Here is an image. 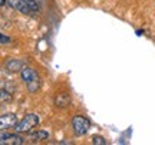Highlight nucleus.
<instances>
[{"mask_svg": "<svg viewBox=\"0 0 155 145\" xmlns=\"http://www.w3.org/2000/svg\"><path fill=\"white\" fill-rule=\"evenodd\" d=\"M72 128L73 132L78 137H82V135L88 134L89 129H91V121L83 115H75L72 118Z\"/></svg>", "mask_w": 155, "mask_h": 145, "instance_id": "f03ea898", "label": "nucleus"}, {"mask_svg": "<svg viewBox=\"0 0 155 145\" xmlns=\"http://www.w3.org/2000/svg\"><path fill=\"white\" fill-rule=\"evenodd\" d=\"M6 43H10V38L0 32V45H6Z\"/></svg>", "mask_w": 155, "mask_h": 145, "instance_id": "ddd939ff", "label": "nucleus"}, {"mask_svg": "<svg viewBox=\"0 0 155 145\" xmlns=\"http://www.w3.org/2000/svg\"><path fill=\"white\" fill-rule=\"evenodd\" d=\"M23 68H25V63H23V61H20V59H13V58H12V59H7V61L5 62V69L10 73L20 72Z\"/></svg>", "mask_w": 155, "mask_h": 145, "instance_id": "423d86ee", "label": "nucleus"}, {"mask_svg": "<svg viewBox=\"0 0 155 145\" xmlns=\"http://www.w3.org/2000/svg\"><path fill=\"white\" fill-rule=\"evenodd\" d=\"M40 119L36 114H28L26 117H23L22 121H17V124L15 125V132L17 134H28L32 131V128L38 127Z\"/></svg>", "mask_w": 155, "mask_h": 145, "instance_id": "f257e3e1", "label": "nucleus"}, {"mask_svg": "<svg viewBox=\"0 0 155 145\" xmlns=\"http://www.w3.org/2000/svg\"><path fill=\"white\" fill-rule=\"evenodd\" d=\"M20 78H22V81L25 84H29V82H33V81L39 79L40 76H39L36 69H33V68H30V66H25L20 71Z\"/></svg>", "mask_w": 155, "mask_h": 145, "instance_id": "20e7f679", "label": "nucleus"}, {"mask_svg": "<svg viewBox=\"0 0 155 145\" xmlns=\"http://www.w3.org/2000/svg\"><path fill=\"white\" fill-rule=\"evenodd\" d=\"M49 140V132L48 131H33L30 132V141L33 142H42V141Z\"/></svg>", "mask_w": 155, "mask_h": 145, "instance_id": "6e6552de", "label": "nucleus"}, {"mask_svg": "<svg viewBox=\"0 0 155 145\" xmlns=\"http://www.w3.org/2000/svg\"><path fill=\"white\" fill-rule=\"evenodd\" d=\"M12 101V94L5 89H0V102H9Z\"/></svg>", "mask_w": 155, "mask_h": 145, "instance_id": "f8f14e48", "label": "nucleus"}, {"mask_svg": "<svg viewBox=\"0 0 155 145\" xmlns=\"http://www.w3.org/2000/svg\"><path fill=\"white\" fill-rule=\"evenodd\" d=\"M39 50H40V52H45V50L48 49V42H46V40H40V42H39Z\"/></svg>", "mask_w": 155, "mask_h": 145, "instance_id": "4468645a", "label": "nucleus"}, {"mask_svg": "<svg viewBox=\"0 0 155 145\" xmlns=\"http://www.w3.org/2000/svg\"><path fill=\"white\" fill-rule=\"evenodd\" d=\"M7 5L10 6L12 9L20 12L23 15H32V10L29 9L26 0H7Z\"/></svg>", "mask_w": 155, "mask_h": 145, "instance_id": "39448f33", "label": "nucleus"}, {"mask_svg": "<svg viewBox=\"0 0 155 145\" xmlns=\"http://www.w3.org/2000/svg\"><path fill=\"white\" fill-rule=\"evenodd\" d=\"M0 144L2 145H6V144H10V145H22L25 144V141H23L22 137H19L16 134H5L0 137Z\"/></svg>", "mask_w": 155, "mask_h": 145, "instance_id": "0eeeda50", "label": "nucleus"}, {"mask_svg": "<svg viewBox=\"0 0 155 145\" xmlns=\"http://www.w3.org/2000/svg\"><path fill=\"white\" fill-rule=\"evenodd\" d=\"M17 124V117L15 114H5L0 117V131H7L10 128H15Z\"/></svg>", "mask_w": 155, "mask_h": 145, "instance_id": "7ed1b4c3", "label": "nucleus"}, {"mask_svg": "<svg viewBox=\"0 0 155 145\" xmlns=\"http://www.w3.org/2000/svg\"><path fill=\"white\" fill-rule=\"evenodd\" d=\"M69 104V96L68 94H59V95L55 98V105L58 108H65Z\"/></svg>", "mask_w": 155, "mask_h": 145, "instance_id": "1a4fd4ad", "label": "nucleus"}, {"mask_svg": "<svg viewBox=\"0 0 155 145\" xmlns=\"http://www.w3.org/2000/svg\"><path fill=\"white\" fill-rule=\"evenodd\" d=\"M92 144L94 145H106L108 141H106L104 137H101V135H95V137H92Z\"/></svg>", "mask_w": 155, "mask_h": 145, "instance_id": "9b49d317", "label": "nucleus"}, {"mask_svg": "<svg viewBox=\"0 0 155 145\" xmlns=\"http://www.w3.org/2000/svg\"><path fill=\"white\" fill-rule=\"evenodd\" d=\"M7 5V0H0V6H6Z\"/></svg>", "mask_w": 155, "mask_h": 145, "instance_id": "2eb2a0df", "label": "nucleus"}, {"mask_svg": "<svg viewBox=\"0 0 155 145\" xmlns=\"http://www.w3.org/2000/svg\"><path fill=\"white\" fill-rule=\"evenodd\" d=\"M26 86H28V91L30 94H35V92H38L42 88V79L39 78L36 81H33V82H29V84H26Z\"/></svg>", "mask_w": 155, "mask_h": 145, "instance_id": "9d476101", "label": "nucleus"}]
</instances>
